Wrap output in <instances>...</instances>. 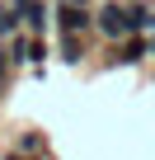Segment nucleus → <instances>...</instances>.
<instances>
[{
  "label": "nucleus",
  "mask_w": 155,
  "mask_h": 160,
  "mask_svg": "<svg viewBox=\"0 0 155 160\" xmlns=\"http://www.w3.org/2000/svg\"><path fill=\"white\" fill-rule=\"evenodd\" d=\"M94 28L104 33V38H132L136 33V10L132 5H122V0H108V5H99V14H94Z\"/></svg>",
  "instance_id": "nucleus-1"
},
{
  "label": "nucleus",
  "mask_w": 155,
  "mask_h": 160,
  "mask_svg": "<svg viewBox=\"0 0 155 160\" xmlns=\"http://www.w3.org/2000/svg\"><path fill=\"white\" fill-rule=\"evenodd\" d=\"M0 75H5V47H0Z\"/></svg>",
  "instance_id": "nucleus-8"
},
{
  "label": "nucleus",
  "mask_w": 155,
  "mask_h": 160,
  "mask_svg": "<svg viewBox=\"0 0 155 160\" xmlns=\"http://www.w3.org/2000/svg\"><path fill=\"white\" fill-rule=\"evenodd\" d=\"M56 19H61V33H66V38H80V33H85V28L94 24V14H90L85 5H70V0H61Z\"/></svg>",
  "instance_id": "nucleus-2"
},
{
  "label": "nucleus",
  "mask_w": 155,
  "mask_h": 160,
  "mask_svg": "<svg viewBox=\"0 0 155 160\" xmlns=\"http://www.w3.org/2000/svg\"><path fill=\"white\" fill-rule=\"evenodd\" d=\"M70 5H85V0H70Z\"/></svg>",
  "instance_id": "nucleus-9"
},
{
  "label": "nucleus",
  "mask_w": 155,
  "mask_h": 160,
  "mask_svg": "<svg viewBox=\"0 0 155 160\" xmlns=\"http://www.w3.org/2000/svg\"><path fill=\"white\" fill-rule=\"evenodd\" d=\"M10 5L24 14V24H28V28H38V33L47 28V5H42V0H10Z\"/></svg>",
  "instance_id": "nucleus-4"
},
{
  "label": "nucleus",
  "mask_w": 155,
  "mask_h": 160,
  "mask_svg": "<svg viewBox=\"0 0 155 160\" xmlns=\"http://www.w3.org/2000/svg\"><path fill=\"white\" fill-rule=\"evenodd\" d=\"M10 57L14 61H42L47 57V42L42 38H10Z\"/></svg>",
  "instance_id": "nucleus-3"
},
{
  "label": "nucleus",
  "mask_w": 155,
  "mask_h": 160,
  "mask_svg": "<svg viewBox=\"0 0 155 160\" xmlns=\"http://www.w3.org/2000/svg\"><path fill=\"white\" fill-rule=\"evenodd\" d=\"M19 19L24 14L14 5H0V38H19Z\"/></svg>",
  "instance_id": "nucleus-5"
},
{
  "label": "nucleus",
  "mask_w": 155,
  "mask_h": 160,
  "mask_svg": "<svg viewBox=\"0 0 155 160\" xmlns=\"http://www.w3.org/2000/svg\"><path fill=\"white\" fill-rule=\"evenodd\" d=\"M146 52H150V42H141V38H132V42L122 47V61H141Z\"/></svg>",
  "instance_id": "nucleus-6"
},
{
  "label": "nucleus",
  "mask_w": 155,
  "mask_h": 160,
  "mask_svg": "<svg viewBox=\"0 0 155 160\" xmlns=\"http://www.w3.org/2000/svg\"><path fill=\"white\" fill-rule=\"evenodd\" d=\"M61 52H66V61H80V52H85V47H80V38H66V42H61Z\"/></svg>",
  "instance_id": "nucleus-7"
}]
</instances>
